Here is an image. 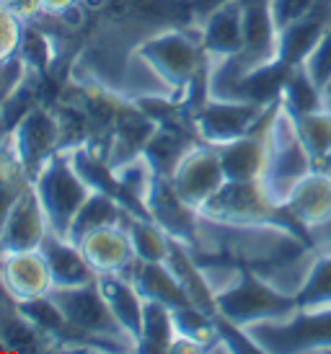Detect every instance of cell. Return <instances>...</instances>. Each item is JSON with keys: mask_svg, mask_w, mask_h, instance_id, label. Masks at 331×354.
<instances>
[{"mask_svg": "<svg viewBox=\"0 0 331 354\" xmlns=\"http://www.w3.org/2000/svg\"><path fill=\"white\" fill-rule=\"evenodd\" d=\"M225 181L228 178H225L217 148L207 145L202 140L186 150L181 163L171 174V184H174L176 194L184 199L189 207H195L197 212L220 192Z\"/></svg>", "mask_w": 331, "mask_h": 354, "instance_id": "ba28073f", "label": "cell"}, {"mask_svg": "<svg viewBox=\"0 0 331 354\" xmlns=\"http://www.w3.org/2000/svg\"><path fill=\"white\" fill-rule=\"evenodd\" d=\"M125 212L127 209L114 197L101 194V192H91L88 199L83 202V207L78 209V215H75V220H73V225H70L65 238L73 241V243H78L80 238H86L88 233H93L98 227L122 225Z\"/></svg>", "mask_w": 331, "mask_h": 354, "instance_id": "44dd1931", "label": "cell"}, {"mask_svg": "<svg viewBox=\"0 0 331 354\" xmlns=\"http://www.w3.org/2000/svg\"><path fill=\"white\" fill-rule=\"evenodd\" d=\"M19 57L29 70H44L49 65L52 47H49V39L44 37V31H39V26H34V21L24 24Z\"/></svg>", "mask_w": 331, "mask_h": 354, "instance_id": "4316f807", "label": "cell"}, {"mask_svg": "<svg viewBox=\"0 0 331 354\" xmlns=\"http://www.w3.org/2000/svg\"><path fill=\"white\" fill-rule=\"evenodd\" d=\"M301 65L323 91L329 88V83H331V24L323 29V34L319 37V41L313 44V50L305 55V59H303Z\"/></svg>", "mask_w": 331, "mask_h": 354, "instance_id": "83f0119b", "label": "cell"}, {"mask_svg": "<svg viewBox=\"0 0 331 354\" xmlns=\"http://www.w3.org/2000/svg\"><path fill=\"white\" fill-rule=\"evenodd\" d=\"M298 308L301 305L295 297L283 295L280 290H274L269 282H264L262 277H256L249 269L238 285L215 297L217 315L238 328H249L267 321H283V318H290Z\"/></svg>", "mask_w": 331, "mask_h": 354, "instance_id": "277c9868", "label": "cell"}, {"mask_svg": "<svg viewBox=\"0 0 331 354\" xmlns=\"http://www.w3.org/2000/svg\"><path fill=\"white\" fill-rule=\"evenodd\" d=\"M147 217L156 220L166 233L176 241L195 248L197 243V225H199V212L195 207H189L184 199L176 194L171 178L156 176L150 184V192L145 197Z\"/></svg>", "mask_w": 331, "mask_h": 354, "instance_id": "9c48e42d", "label": "cell"}, {"mask_svg": "<svg viewBox=\"0 0 331 354\" xmlns=\"http://www.w3.org/2000/svg\"><path fill=\"white\" fill-rule=\"evenodd\" d=\"M135 50L174 88V93H184L192 88V83L207 68V57L199 44V37H192L179 29L156 31L140 41Z\"/></svg>", "mask_w": 331, "mask_h": 354, "instance_id": "3957f363", "label": "cell"}, {"mask_svg": "<svg viewBox=\"0 0 331 354\" xmlns=\"http://www.w3.org/2000/svg\"><path fill=\"white\" fill-rule=\"evenodd\" d=\"M47 230V217H44V209L37 199V192L31 184H26L19 192V197L10 207L8 220H6V230L0 236V256L10 254V251L39 248Z\"/></svg>", "mask_w": 331, "mask_h": 354, "instance_id": "7c38bea8", "label": "cell"}, {"mask_svg": "<svg viewBox=\"0 0 331 354\" xmlns=\"http://www.w3.org/2000/svg\"><path fill=\"white\" fill-rule=\"evenodd\" d=\"M96 285L107 300L109 310L114 313L119 326L137 342L140 324H143V295L135 290V285L122 274H98Z\"/></svg>", "mask_w": 331, "mask_h": 354, "instance_id": "d6986e66", "label": "cell"}, {"mask_svg": "<svg viewBox=\"0 0 331 354\" xmlns=\"http://www.w3.org/2000/svg\"><path fill=\"white\" fill-rule=\"evenodd\" d=\"M0 279L8 287L10 297L16 303H26L34 297L49 295L52 292V274H49L47 259L39 248L29 251H10L3 256L0 266Z\"/></svg>", "mask_w": 331, "mask_h": 354, "instance_id": "4fadbf2b", "label": "cell"}, {"mask_svg": "<svg viewBox=\"0 0 331 354\" xmlns=\"http://www.w3.org/2000/svg\"><path fill=\"white\" fill-rule=\"evenodd\" d=\"M274 104H253V101H217L205 99L192 114L197 138L207 145H223L235 138H244L269 117Z\"/></svg>", "mask_w": 331, "mask_h": 354, "instance_id": "5b68a950", "label": "cell"}, {"mask_svg": "<svg viewBox=\"0 0 331 354\" xmlns=\"http://www.w3.org/2000/svg\"><path fill=\"white\" fill-rule=\"evenodd\" d=\"M264 138H267V163H264L262 184L274 205L285 207L295 187L316 171L313 156L298 132L295 117L280 101L269 114Z\"/></svg>", "mask_w": 331, "mask_h": 354, "instance_id": "6da1fadb", "label": "cell"}, {"mask_svg": "<svg viewBox=\"0 0 331 354\" xmlns=\"http://www.w3.org/2000/svg\"><path fill=\"white\" fill-rule=\"evenodd\" d=\"M176 339L174 310L158 300H145L143 303V324H140V336H137V352H171V344Z\"/></svg>", "mask_w": 331, "mask_h": 354, "instance_id": "7402d4cb", "label": "cell"}, {"mask_svg": "<svg viewBox=\"0 0 331 354\" xmlns=\"http://www.w3.org/2000/svg\"><path fill=\"white\" fill-rule=\"evenodd\" d=\"M285 212L311 236L313 230L331 223V176L313 171L290 194Z\"/></svg>", "mask_w": 331, "mask_h": 354, "instance_id": "9a60e30c", "label": "cell"}, {"mask_svg": "<svg viewBox=\"0 0 331 354\" xmlns=\"http://www.w3.org/2000/svg\"><path fill=\"white\" fill-rule=\"evenodd\" d=\"M267 122H269V117L262 122V127H256L244 138L215 145L228 181H256V178H262L264 163H267V138H264Z\"/></svg>", "mask_w": 331, "mask_h": 354, "instance_id": "2e32d148", "label": "cell"}, {"mask_svg": "<svg viewBox=\"0 0 331 354\" xmlns=\"http://www.w3.org/2000/svg\"><path fill=\"white\" fill-rule=\"evenodd\" d=\"M122 225H125L127 236H129V243H132L135 256L140 261H166L168 246H171V236L158 225L156 220L132 215V212L127 209Z\"/></svg>", "mask_w": 331, "mask_h": 354, "instance_id": "cb8c5ba5", "label": "cell"}, {"mask_svg": "<svg viewBox=\"0 0 331 354\" xmlns=\"http://www.w3.org/2000/svg\"><path fill=\"white\" fill-rule=\"evenodd\" d=\"M39 251L47 259L49 274H52V285L55 287H78L88 285L96 279L93 266L88 264V259L83 256L73 241L65 236H57L55 230H47V236L42 241Z\"/></svg>", "mask_w": 331, "mask_h": 354, "instance_id": "e0dca14e", "label": "cell"}, {"mask_svg": "<svg viewBox=\"0 0 331 354\" xmlns=\"http://www.w3.org/2000/svg\"><path fill=\"white\" fill-rule=\"evenodd\" d=\"M244 3V52L238 59L249 73L267 68L280 59V31L269 13V0H241Z\"/></svg>", "mask_w": 331, "mask_h": 354, "instance_id": "8fae6325", "label": "cell"}, {"mask_svg": "<svg viewBox=\"0 0 331 354\" xmlns=\"http://www.w3.org/2000/svg\"><path fill=\"white\" fill-rule=\"evenodd\" d=\"M75 6H78V0H42V10L47 16H55V19H62Z\"/></svg>", "mask_w": 331, "mask_h": 354, "instance_id": "1f68e13d", "label": "cell"}, {"mask_svg": "<svg viewBox=\"0 0 331 354\" xmlns=\"http://www.w3.org/2000/svg\"><path fill=\"white\" fill-rule=\"evenodd\" d=\"M75 246L83 251L88 264L93 266L96 274H125L129 266L137 261L135 248L129 243L125 225L98 227L86 238H80Z\"/></svg>", "mask_w": 331, "mask_h": 354, "instance_id": "5bb4252c", "label": "cell"}, {"mask_svg": "<svg viewBox=\"0 0 331 354\" xmlns=\"http://www.w3.org/2000/svg\"><path fill=\"white\" fill-rule=\"evenodd\" d=\"M6 142L31 178L62 148V122L49 109L31 106Z\"/></svg>", "mask_w": 331, "mask_h": 354, "instance_id": "52a82bcc", "label": "cell"}, {"mask_svg": "<svg viewBox=\"0 0 331 354\" xmlns=\"http://www.w3.org/2000/svg\"><path fill=\"white\" fill-rule=\"evenodd\" d=\"M10 305H19V303L10 297L8 287L3 285V279H0V308H10Z\"/></svg>", "mask_w": 331, "mask_h": 354, "instance_id": "d6a6232c", "label": "cell"}, {"mask_svg": "<svg viewBox=\"0 0 331 354\" xmlns=\"http://www.w3.org/2000/svg\"><path fill=\"white\" fill-rule=\"evenodd\" d=\"M301 310H329L331 308V248H319L311 274L298 292Z\"/></svg>", "mask_w": 331, "mask_h": 354, "instance_id": "d4e9b609", "label": "cell"}, {"mask_svg": "<svg viewBox=\"0 0 331 354\" xmlns=\"http://www.w3.org/2000/svg\"><path fill=\"white\" fill-rule=\"evenodd\" d=\"M326 101L331 104V83H329V88H326Z\"/></svg>", "mask_w": 331, "mask_h": 354, "instance_id": "e575fe53", "label": "cell"}, {"mask_svg": "<svg viewBox=\"0 0 331 354\" xmlns=\"http://www.w3.org/2000/svg\"><path fill=\"white\" fill-rule=\"evenodd\" d=\"M122 277H127L135 285L143 300H158V303L168 305L171 310L195 305L181 287V282L174 277V272L166 266V261H140L137 259Z\"/></svg>", "mask_w": 331, "mask_h": 354, "instance_id": "ac0fdd59", "label": "cell"}, {"mask_svg": "<svg viewBox=\"0 0 331 354\" xmlns=\"http://www.w3.org/2000/svg\"><path fill=\"white\" fill-rule=\"evenodd\" d=\"M21 34H24V21L16 19L3 3H0V65L19 57Z\"/></svg>", "mask_w": 331, "mask_h": 354, "instance_id": "f546056e", "label": "cell"}, {"mask_svg": "<svg viewBox=\"0 0 331 354\" xmlns=\"http://www.w3.org/2000/svg\"><path fill=\"white\" fill-rule=\"evenodd\" d=\"M280 104L290 111L292 117H301V114H308V111L326 106L329 101H326V91L305 73L303 65H292L287 70L283 91H280Z\"/></svg>", "mask_w": 331, "mask_h": 354, "instance_id": "603a6c76", "label": "cell"}, {"mask_svg": "<svg viewBox=\"0 0 331 354\" xmlns=\"http://www.w3.org/2000/svg\"><path fill=\"white\" fill-rule=\"evenodd\" d=\"M285 207H277L267 194L262 178L256 181H225L220 192L207 202L199 215L217 223H272L280 220Z\"/></svg>", "mask_w": 331, "mask_h": 354, "instance_id": "8992f818", "label": "cell"}, {"mask_svg": "<svg viewBox=\"0 0 331 354\" xmlns=\"http://www.w3.org/2000/svg\"><path fill=\"white\" fill-rule=\"evenodd\" d=\"M197 37L207 59L241 55L244 52V3L241 0L215 3L199 24Z\"/></svg>", "mask_w": 331, "mask_h": 354, "instance_id": "30bf717a", "label": "cell"}, {"mask_svg": "<svg viewBox=\"0 0 331 354\" xmlns=\"http://www.w3.org/2000/svg\"><path fill=\"white\" fill-rule=\"evenodd\" d=\"M321 3L323 0H269V13L277 31H285L298 21L308 19Z\"/></svg>", "mask_w": 331, "mask_h": 354, "instance_id": "f1b7e54d", "label": "cell"}, {"mask_svg": "<svg viewBox=\"0 0 331 354\" xmlns=\"http://www.w3.org/2000/svg\"><path fill=\"white\" fill-rule=\"evenodd\" d=\"M8 187V181H6V176H3V171H0V192Z\"/></svg>", "mask_w": 331, "mask_h": 354, "instance_id": "836d02e7", "label": "cell"}, {"mask_svg": "<svg viewBox=\"0 0 331 354\" xmlns=\"http://www.w3.org/2000/svg\"><path fill=\"white\" fill-rule=\"evenodd\" d=\"M192 145H195V140H189L181 129H176L174 124L166 122V124H158L153 129V135L147 138L145 148H143V156L147 158V163L153 166L158 176L171 178V174Z\"/></svg>", "mask_w": 331, "mask_h": 354, "instance_id": "ffe728a7", "label": "cell"}, {"mask_svg": "<svg viewBox=\"0 0 331 354\" xmlns=\"http://www.w3.org/2000/svg\"><path fill=\"white\" fill-rule=\"evenodd\" d=\"M295 122H298V132H301L305 148L311 150L313 166H316V160L331 156V104L308 111V114H301V117H295Z\"/></svg>", "mask_w": 331, "mask_h": 354, "instance_id": "484cf974", "label": "cell"}, {"mask_svg": "<svg viewBox=\"0 0 331 354\" xmlns=\"http://www.w3.org/2000/svg\"><path fill=\"white\" fill-rule=\"evenodd\" d=\"M31 187L37 192L44 217H47L49 230H55L57 236H68L73 220L78 215V209L88 199L91 189L78 171L70 163L68 150H57L47 163L31 176Z\"/></svg>", "mask_w": 331, "mask_h": 354, "instance_id": "7a4b0ae2", "label": "cell"}, {"mask_svg": "<svg viewBox=\"0 0 331 354\" xmlns=\"http://www.w3.org/2000/svg\"><path fill=\"white\" fill-rule=\"evenodd\" d=\"M6 8L16 16V19H21L24 24L26 21H37L44 13L42 10V0H0Z\"/></svg>", "mask_w": 331, "mask_h": 354, "instance_id": "4dcf8cb0", "label": "cell"}]
</instances>
